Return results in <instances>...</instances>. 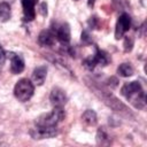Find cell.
Returning a JSON list of instances; mask_svg holds the SVG:
<instances>
[{
	"label": "cell",
	"instance_id": "1",
	"mask_svg": "<svg viewBox=\"0 0 147 147\" xmlns=\"http://www.w3.org/2000/svg\"><path fill=\"white\" fill-rule=\"evenodd\" d=\"M86 84L90 86V88L109 107V108H111L114 111H116V113H118V114H121V115H123V116H126V117H133V115H132V113L130 111V109L124 105V103H122L114 94H111L108 90H106L105 87H102V86H99L95 82H93V80H88V79H86Z\"/></svg>",
	"mask_w": 147,
	"mask_h": 147
},
{
	"label": "cell",
	"instance_id": "2",
	"mask_svg": "<svg viewBox=\"0 0 147 147\" xmlns=\"http://www.w3.org/2000/svg\"><path fill=\"white\" fill-rule=\"evenodd\" d=\"M122 94L138 109H144L146 106V96L142 86L139 82H130L124 84L121 90Z\"/></svg>",
	"mask_w": 147,
	"mask_h": 147
},
{
	"label": "cell",
	"instance_id": "3",
	"mask_svg": "<svg viewBox=\"0 0 147 147\" xmlns=\"http://www.w3.org/2000/svg\"><path fill=\"white\" fill-rule=\"evenodd\" d=\"M65 117V113L63 107L54 106V109L46 115H42L38 118L37 125L39 126H56L60 122H62Z\"/></svg>",
	"mask_w": 147,
	"mask_h": 147
},
{
	"label": "cell",
	"instance_id": "4",
	"mask_svg": "<svg viewBox=\"0 0 147 147\" xmlns=\"http://www.w3.org/2000/svg\"><path fill=\"white\" fill-rule=\"evenodd\" d=\"M33 92H34V86L31 83V80H29L28 78L20 79L14 87V94L16 99L22 102L28 101L33 95Z\"/></svg>",
	"mask_w": 147,
	"mask_h": 147
},
{
	"label": "cell",
	"instance_id": "5",
	"mask_svg": "<svg viewBox=\"0 0 147 147\" xmlns=\"http://www.w3.org/2000/svg\"><path fill=\"white\" fill-rule=\"evenodd\" d=\"M32 138L34 139H46V138H53L57 136L59 130L56 126H39L37 125L36 129H33L31 132Z\"/></svg>",
	"mask_w": 147,
	"mask_h": 147
},
{
	"label": "cell",
	"instance_id": "6",
	"mask_svg": "<svg viewBox=\"0 0 147 147\" xmlns=\"http://www.w3.org/2000/svg\"><path fill=\"white\" fill-rule=\"evenodd\" d=\"M131 26V18L127 14H122L116 23V29H115V38L121 39L126 31H129Z\"/></svg>",
	"mask_w": 147,
	"mask_h": 147
},
{
	"label": "cell",
	"instance_id": "7",
	"mask_svg": "<svg viewBox=\"0 0 147 147\" xmlns=\"http://www.w3.org/2000/svg\"><path fill=\"white\" fill-rule=\"evenodd\" d=\"M49 100L53 103V106L63 107V105H65V102H67V95H65L63 90H61L59 87H55L51 92Z\"/></svg>",
	"mask_w": 147,
	"mask_h": 147
},
{
	"label": "cell",
	"instance_id": "8",
	"mask_svg": "<svg viewBox=\"0 0 147 147\" xmlns=\"http://www.w3.org/2000/svg\"><path fill=\"white\" fill-rule=\"evenodd\" d=\"M10 70L13 74H21L24 70V60L22 59L21 55L10 53Z\"/></svg>",
	"mask_w": 147,
	"mask_h": 147
},
{
	"label": "cell",
	"instance_id": "9",
	"mask_svg": "<svg viewBox=\"0 0 147 147\" xmlns=\"http://www.w3.org/2000/svg\"><path fill=\"white\" fill-rule=\"evenodd\" d=\"M55 36L62 44H68L70 41V26H69V24L62 23L61 25H59V28L56 29Z\"/></svg>",
	"mask_w": 147,
	"mask_h": 147
},
{
	"label": "cell",
	"instance_id": "10",
	"mask_svg": "<svg viewBox=\"0 0 147 147\" xmlns=\"http://www.w3.org/2000/svg\"><path fill=\"white\" fill-rule=\"evenodd\" d=\"M38 42L41 46H52L55 42V33H53L51 30H44L40 32L38 37Z\"/></svg>",
	"mask_w": 147,
	"mask_h": 147
},
{
	"label": "cell",
	"instance_id": "11",
	"mask_svg": "<svg viewBox=\"0 0 147 147\" xmlns=\"http://www.w3.org/2000/svg\"><path fill=\"white\" fill-rule=\"evenodd\" d=\"M37 0H22V6H23V13L24 16L28 21H31L34 18V6H36Z\"/></svg>",
	"mask_w": 147,
	"mask_h": 147
},
{
	"label": "cell",
	"instance_id": "12",
	"mask_svg": "<svg viewBox=\"0 0 147 147\" xmlns=\"http://www.w3.org/2000/svg\"><path fill=\"white\" fill-rule=\"evenodd\" d=\"M46 75H47V68L41 65V67H38L33 70L32 72V80L34 84L37 85H42V83L45 82L46 79Z\"/></svg>",
	"mask_w": 147,
	"mask_h": 147
},
{
	"label": "cell",
	"instance_id": "13",
	"mask_svg": "<svg viewBox=\"0 0 147 147\" xmlns=\"http://www.w3.org/2000/svg\"><path fill=\"white\" fill-rule=\"evenodd\" d=\"M92 59L95 65H107L110 62L109 55L105 51H101V49H96V53L92 56Z\"/></svg>",
	"mask_w": 147,
	"mask_h": 147
},
{
	"label": "cell",
	"instance_id": "14",
	"mask_svg": "<svg viewBox=\"0 0 147 147\" xmlns=\"http://www.w3.org/2000/svg\"><path fill=\"white\" fill-rule=\"evenodd\" d=\"M82 119L87 124V125H95L96 122H98V118H96V114L91 110V109H87L84 111V114L82 115Z\"/></svg>",
	"mask_w": 147,
	"mask_h": 147
},
{
	"label": "cell",
	"instance_id": "15",
	"mask_svg": "<svg viewBox=\"0 0 147 147\" xmlns=\"http://www.w3.org/2000/svg\"><path fill=\"white\" fill-rule=\"evenodd\" d=\"M11 16L10 6L7 2H0V21L7 22Z\"/></svg>",
	"mask_w": 147,
	"mask_h": 147
},
{
	"label": "cell",
	"instance_id": "16",
	"mask_svg": "<svg viewBox=\"0 0 147 147\" xmlns=\"http://www.w3.org/2000/svg\"><path fill=\"white\" fill-rule=\"evenodd\" d=\"M117 72L119 76L122 77H130L133 75L134 70H133V67L130 64V63H122L118 68H117Z\"/></svg>",
	"mask_w": 147,
	"mask_h": 147
},
{
	"label": "cell",
	"instance_id": "17",
	"mask_svg": "<svg viewBox=\"0 0 147 147\" xmlns=\"http://www.w3.org/2000/svg\"><path fill=\"white\" fill-rule=\"evenodd\" d=\"M96 140H98L99 144H105V140H108V134H107V132L105 131L103 127H101V129L98 130Z\"/></svg>",
	"mask_w": 147,
	"mask_h": 147
},
{
	"label": "cell",
	"instance_id": "18",
	"mask_svg": "<svg viewBox=\"0 0 147 147\" xmlns=\"http://www.w3.org/2000/svg\"><path fill=\"white\" fill-rule=\"evenodd\" d=\"M132 46H133V39H132V38L126 37V38H125V42H124L125 52H130V51L132 49Z\"/></svg>",
	"mask_w": 147,
	"mask_h": 147
},
{
	"label": "cell",
	"instance_id": "19",
	"mask_svg": "<svg viewBox=\"0 0 147 147\" xmlns=\"http://www.w3.org/2000/svg\"><path fill=\"white\" fill-rule=\"evenodd\" d=\"M5 61H6V53H5L3 48L0 46V67H1V65H3Z\"/></svg>",
	"mask_w": 147,
	"mask_h": 147
},
{
	"label": "cell",
	"instance_id": "20",
	"mask_svg": "<svg viewBox=\"0 0 147 147\" xmlns=\"http://www.w3.org/2000/svg\"><path fill=\"white\" fill-rule=\"evenodd\" d=\"M96 22H98V18L96 17H92L88 22V24L91 25V28H96Z\"/></svg>",
	"mask_w": 147,
	"mask_h": 147
},
{
	"label": "cell",
	"instance_id": "21",
	"mask_svg": "<svg viewBox=\"0 0 147 147\" xmlns=\"http://www.w3.org/2000/svg\"><path fill=\"white\" fill-rule=\"evenodd\" d=\"M46 8H47L46 3H45V2H44V3H41V7H40V13H41L44 16L47 14V10H46Z\"/></svg>",
	"mask_w": 147,
	"mask_h": 147
},
{
	"label": "cell",
	"instance_id": "22",
	"mask_svg": "<svg viewBox=\"0 0 147 147\" xmlns=\"http://www.w3.org/2000/svg\"><path fill=\"white\" fill-rule=\"evenodd\" d=\"M94 3H95V0H88V1H87V5H88L90 8H92V7L94 6Z\"/></svg>",
	"mask_w": 147,
	"mask_h": 147
},
{
	"label": "cell",
	"instance_id": "23",
	"mask_svg": "<svg viewBox=\"0 0 147 147\" xmlns=\"http://www.w3.org/2000/svg\"><path fill=\"white\" fill-rule=\"evenodd\" d=\"M75 1H78V0H75Z\"/></svg>",
	"mask_w": 147,
	"mask_h": 147
}]
</instances>
